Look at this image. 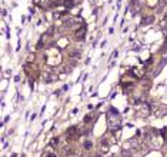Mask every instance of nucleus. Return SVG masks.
Instances as JSON below:
<instances>
[{
  "mask_svg": "<svg viewBox=\"0 0 167 157\" xmlns=\"http://www.w3.org/2000/svg\"><path fill=\"white\" fill-rule=\"evenodd\" d=\"M130 7L133 9V14L139 13L140 12V3H139V0H131L130 1Z\"/></svg>",
  "mask_w": 167,
  "mask_h": 157,
  "instance_id": "nucleus-1",
  "label": "nucleus"
},
{
  "mask_svg": "<svg viewBox=\"0 0 167 157\" xmlns=\"http://www.w3.org/2000/svg\"><path fill=\"white\" fill-rule=\"evenodd\" d=\"M153 20H154V17H153V16L143 17V20H142V25H143V26H146V25H151V23H153Z\"/></svg>",
  "mask_w": 167,
  "mask_h": 157,
  "instance_id": "nucleus-3",
  "label": "nucleus"
},
{
  "mask_svg": "<svg viewBox=\"0 0 167 157\" xmlns=\"http://www.w3.org/2000/svg\"><path fill=\"white\" fill-rule=\"evenodd\" d=\"M117 54H119V51H117V50H114V53H113V57H117Z\"/></svg>",
  "mask_w": 167,
  "mask_h": 157,
  "instance_id": "nucleus-5",
  "label": "nucleus"
},
{
  "mask_svg": "<svg viewBox=\"0 0 167 157\" xmlns=\"http://www.w3.org/2000/svg\"><path fill=\"white\" fill-rule=\"evenodd\" d=\"M84 33H86V27H84V26H81V27H80V30L76 32V37H77V39H83V37H84Z\"/></svg>",
  "mask_w": 167,
  "mask_h": 157,
  "instance_id": "nucleus-2",
  "label": "nucleus"
},
{
  "mask_svg": "<svg viewBox=\"0 0 167 157\" xmlns=\"http://www.w3.org/2000/svg\"><path fill=\"white\" fill-rule=\"evenodd\" d=\"M91 146H93V144H91V141H89V140H86L84 141V149H91Z\"/></svg>",
  "mask_w": 167,
  "mask_h": 157,
  "instance_id": "nucleus-4",
  "label": "nucleus"
}]
</instances>
